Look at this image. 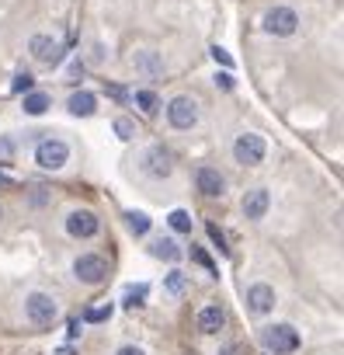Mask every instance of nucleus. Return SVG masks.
<instances>
[{
	"mask_svg": "<svg viewBox=\"0 0 344 355\" xmlns=\"http://www.w3.org/2000/svg\"><path fill=\"white\" fill-rule=\"evenodd\" d=\"M139 168H143V174H146V178H153V181H163V178H170V174H174V157H170V150H167V146L153 143V146H146V150H143Z\"/></svg>",
	"mask_w": 344,
	"mask_h": 355,
	"instance_id": "nucleus-1",
	"label": "nucleus"
},
{
	"mask_svg": "<svg viewBox=\"0 0 344 355\" xmlns=\"http://www.w3.org/2000/svg\"><path fill=\"white\" fill-rule=\"evenodd\" d=\"M25 317L35 328H49L56 317H60V303H56L49 293H28L25 296Z\"/></svg>",
	"mask_w": 344,
	"mask_h": 355,
	"instance_id": "nucleus-2",
	"label": "nucleus"
},
{
	"mask_svg": "<svg viewBox=\"0 0 344 355\" xmlns=\"http://www.w3.org/2000/svg\"><path fill=\"white\" fill-rule=\"evenodd\" d=\"M264 345H268L275 355H293V352L303 345V338H299V331H296L293 324H268V328H264Z\"/></svg>",
	"mask_w": 344,
	"mask_h": 355,
	"instance_id": "nucleus-3",
	"label": "nucleus"
},
{
	"mask_svg": "<svg viewBox=\"0 0 344 355\" xmlns=\"http://www.w3.org/2000/svg\"><path fill=\"white\" fill-rule=\"evenodd\" d=\"M264 154H268V146H264V139H261L257 133H240L237 143H233V157H237V164L257 168V164L264 161Z\"/></svg>",
	"mask_w": 344,
	"mask_h": 355,
	"instance_id": "nucleus-4",
	"label": "nucleus"
},
{
	"mask_svg": "<svg viewBox=\"0 0 344 355\" xmlns=\"http://www.w3.org/2000/svg\"><path fill=\"white\" fill-rule=\"evenodd\" d=\"M35 161L45 168V171H60L67 161H70V146L63 143V139H38V146H35Z\"/></svg>",
	"mask_w": 344,
	"mask_h": 355,
	"instance_id": "nucleus-5",
	"label": "nucleus"
},
{
	"mask_svg": "<svg viewBox=\"0 0 344 355\" xmlns=\"http://www.w3.org/2000/svg\"><path fill=\"white\" fill-rule=\"evenodd\" d=\"M167 122L174 126V129H192L198 122V101L188 98V94H178L167 105Z\"/></svg>",
	"mask_w": 344,
	"mask_h": 355,
	"instance_id": "nucleus-6",
	"label": "nucleus"
},
{
	"mask_svg": "<svg viewBox=\"0 0 344 355\" xmlns=\"http://www.w3.org/2000/svg\"><path fill=\"white\" fill-rule=\"evenodd\" d=\"M296 28H299V14L293 8H271L264 14V32L275 38H289V35H296Z\"/></svg>",
	"mask_w": 344,
	"mask_h": 355,
	"instance_id": "nucleus-7",
	"label": "nucleus"
},
{
	"mask_svg": "<svg viewBox=\"0 0 344 355\" xmlns=\"http://www.w3.org/2000/svg\"><path fill=\"white\" fill-rule=\"evenodd\" d=\"M73 275L84 282V286H101L108 279V262L101 255H80L73 262Z\"/></svg>",
	"mask_w": 344,
	"mask_h": 355,
	"instance_id": "nucleus-8",
	"label": "nucleus"
},
{
	"mask_svg": "<svg viewBox=\"0 0 344 355\" xmlns=\"http://www.w3.org/2000/svg\"><path fill=\"white\" fill-rule=\"evenodd\" d=\"M98 230H101V220L91 209H73L67 216V233L77 240H91V237H98Z\"/></svg>",
	"mask_w": 344,
	"mask_h": 355,
	"instance_id": "nucleus-9",
	"label": "nucleus"
},
{
	"mask_svg": "<svg viewBox=\"0 0 344 355\" xmlns=\"http://www.w3.org/2000/svg\"><path fill=\"white\" fill-rule=\"evenodd\" d=\"M133 67L139 77H150V80H160L163 77V60L157 49H136L133 53Z\"/></svg>",
	"mask_w": 344,
	"mask_h": 355,
	"instance_id": "nucleus-10",
	"label": "nucleus"
},
{
	"mask_svg": "<svg viewBox=\"0 0 344 355\" xmlns=\"http://www.w3.org/2000/svg\"><path fill=\"white\" fill-rule=\"evenodd\" d=\"M28 53L38 60V63H56L63 56V49H60V42H56L52 35H32L28 38Z\"/></svg>",
	"mask_w": 344,
	"mask_h": 355,
	"instance_id": "nucleus-11",
	"label": "nucleus"
},
{
	"mask_svg": "<svg viewBox=\"0 0 344 355\" xmlns=\"http://www.w3.org/2000/svg\"><path fill=\"white\" fill-rule=\"evenodd\" d=\"M268 206H271L268 188H251V192L244 195V202H240V209H244L247 220H264V216H268Z\"/></svg>",
	"mask_w": 344,
	"mask_h": 355,
	"instance_id": "nucleus-12",
	"label": "nucleus"
},
{
	"mask_svg": "<svg viewBox=\"0 0 344 355\" xmlns=\"http://www.w3.org/2000/svg\"><path fill=\"white\" fill-rule=\"evenodd\" d=\"M247 307H251L254 314H271V310H275V289H271L268 282H254V286L247 289Z\"/></svg>",
	"mask_w": 344,
	"mask_h": 355,
	"instance_id": "nucleus-13",
	"label": "nucleus"
},
{
	"mask_svg": "<svg viewBox=\"0 0 344 355\" xmlns=\"http://www.w3.org/2000/svg\"><path fill=\"white\" fill-rule=\"evenodd\" d=\"M195 188H198L202 195H209V198H219V195L226 192V181H222V174H219L216 168H198V171H195Z\"/></svg>",
	"mask_w": 344,
	"mask_h": 355,
	"instance_id": "nucleus-14",
	"label": "nucleus"
},
{
	"mask_svg": "<svg viewBox=\"0 0 344 355\" xmlns=\"http://www.w3.org/2000/svg\"><path fill=\"white\" fill-rule=\"evenodd\" d=\"M67 108H70V115H77V119H91V115L98 112V94H91V91H73Z\"/></svg>",
	"mask_w": 344,
	"mask_h": 355,
	"instance_id": "nucleus-15",
	"label": "nucleus"
},
{
	"mask_svg": "<svg viewBox=\"0 0 344 355\" xmlns=\"http://www.w3.org/2000/svg\"><path fill=\"white\" fill-rule=\"evenodd\" d=\"M222 324H226V314H222L219 307H202V310H198V331H202V334H216Z\"/></svg>",
	"mask_w": 344,
	"mask_h": 355,
	"instance_id": "nucleus-16",
	"label": "nucleus"
},
{
	"mask_svg": "<svg viewBox=\"0 0 344 355\" xmlns=\"http://www.w3.org/2000/svg\"><path fill=\"white\" fill-rule=\"evenodd\" d=\"M150 255H153V258H163V262H178V258H181V247L170 240V237H157V240L150 244Z\"/></svg>",
	"mask_w": 344,
	"mask_h": 355,
	"instance_id": "nucleus-17",
	"label": "nucleus"
},
{
	"mask_svg": "<svg viewBox=\"0 0 344 355\" xmlns=\"http://www.w3.org/2000/svg\"><path fill=\"white\" fill-rule=\"evenodd\" d=\"M21 108H25V115H45V112H49V94L28 91L25 101H21Z\"/></svg>",
	"mask_w": 344,
	"mask_h": 355,
	"instance_id": "nucleus-18",
	"label": "nucleus"
},
{
	"mask_svg": "<svg viewBox=\"0 0 344 355\" xmlns=\"http://www.w3.org/2000/svg\"><path fill=\"white\" fill-rule=\"evenodd\" d=\"M163 289H167L170 296H185V289H188V275H185L181 268L167 272V279H163Z\"/></svg>",
	"mask_w": 344,
	"mask_h": 355,
	"instance_id": "nucleus-19",
	"label": "nucleus"
},
{
	"mask_svg": "<svg viewBox=\"0 0 344 355\" xmlns=\"http://www.w3.org/2000/svg\"><path fill=\"white\" fill-rule=\"evenodd\" d=\"M136 108L143 112V115H157V108H160V98L153 94V91H136Z\"/></svg>",
	"mask_w": 344,
	"mask_h": 355,
	"instance_id": "nucleus-20",
	"label": "nucleus"
},
{
	"mask_svg": "<svg viewBox=\"0 0 344 355\" xmlns=\"http://www.w3.org/2000/svg\"><path fill=\"white\" fill-rule=\"evenodd\" d=\"M167 223H170L174 233H192V213H185V209H174L167 216Z\"/></svg>",
	"mask_w": 344,
	"mask_h": 355,
	"instance_id": "nucleus-21",
	"label": "nucleus"
},
{
	"mask_svg": "<svg viewBox=\"0 0 344 355\" xmlns=\"http://www.w3.org/2000/svg\"><path fill=\"white\" fill-rule=\"evenodd\" d=\"M126 227H129L136 237H146V233H150V216H146V213H126Z\"/></svg>",
	"mask_w": 344,
	"mask_h": 355,
	"instance_id": "nucleus-22",
	"label": "nucleus"
},
{
	"mask_svg": "<svg viewBox=\"0 0 344 355\" xmlns=\"http://www.w3.org/2000/svg\"><path fill=\"white\" fill-rule=\"evenodd\" d=\"M111 129H115V136H119V139H133L139 129H136V122L129 119V115H119V119H115L111 122Z\"/></svg>",
	"mask_w": 344,
	"mask_h": 355,
	"instance_id": "nucleus-23",
	"label": "nucleus"
},
{
	"mask_svg": "<svg viewBox=\"0 0 344 355\" xmlns=\"http://www.w3.org/2000/svg\"><path fill=\"white\" fill-rule=\"evenodd\" d=\"M146 293H150V286H143V282H139V286H129V289H126V307H139Z\"/></svg>",
	"mask_w": 344,
	"mask_h": 355,
	"instance_id": "nucleus-24",
	"label": "nucleus"
},
{
	"mask_svg": "<svg viewBox=\"0 0 344 355\" xmlns=\"http://www.w3.org/2000/svg\"><path fill=\"white\" fill-rule=\"evenodd\" d=\"M111 317V307H91V310H84V321L87 324H101V321H108Z\"/></svg>",
	"mask_w": 344,
	"mask_h": 355,
	"instance_id": "nucleus-25",
	"label": "nucleus"
},
{
	"mask_svg": "<svg viewBox=\"0 0 344 355\" xmlns=\"http://www.w3.org/2000/svg\"><path fill=\"white\" fill-rule=\"evenodd\" d=\"M32 84H35V77H32V73H18V77H14V84H11V91H14V94H28V91H32Z\"/></svg>",
	"mask_w": 344,
	"mask_h": 355,
	"instance_id": "nucleus-26",
	"label": "nucleus"
},
{
	"mask_svg": "<svg viewBox=\"0 0 344 355\" xmlns=\"http://www.w3.org/2000/svg\"><path fill=\"white\" fill-rule=\"evenodd\" d=\"M192 258H195V262H198V265H202L205 272H212V275H216V262H212V258L205 255L202 247H192Z\"/></svg>",
	"mask_w": 344,
	"mask_h": 355,
	"instance_id": "nucleus-27",
	"label": "nucleus"
},
{
	"mask_svg": "<svg viewBox=\"0 0 344 355\" xmlns=\"http://www.w3.org/2000/svg\"><path fill=\"white\" fill-rule=\"evenodd\" d=\"M212 60H216L219 67H226V70H233V56H229L226 49H219V45H212Z\"/></svg>",
	"mask_w": 344,
	"mask_h": 355,
	"instance_id": "nucleus-28",
	"label": "nucleus"
},
{
	"mask_svg": "<svg viewBox=\"0 0 344 355\" xmlns=\"http://www.w3.org/2000/svg\"><path fill=\"white\" fill-rule=\"evenodd\" d=\"M209 237H212V244L222 251V255H229V247H226V237H222V230H219L216 223H209Z\"/></svg>",
	"mask_w": 344,
	"mask_h": 355,
	"instance_id": "nucleus-29",
	"label": "nucleus"
},
{
	"mask_svg": "<svg viewBox=\"0 0 344 355\" xmlns=\"http://www.w3.org/2000/svg\"><path fill=\"white\" fill-rule=\"evenodd\" d=\"M216 87H222V91H233V77H229V73H216Z\"/></svg>",
	"mask_w": 344,
	"mask_h": 355,
	"instance_id": "nucleus-30",
	"label": "nucleus"
},
{
	"mask_svg": "<svg viewBox=\"0 0 344 355\" xmlns=\"http://www.w3.org/2000/svg\"><path fill=\"white\" fill-rule=\"evenodd\" d=\"M115 355H146V352H143L139 345H122V348L115 352Z\"/></svg>",
	"mask_w": 344,
	"mask_h": 355,
	"instance_id": "nucleus-31",
	"label": "nucleus"
},
{
	"mask_svg": "<svg viewBox=\"0 0 344 355\" xmlns=\"http://www.w3.org/2000/svg\"><path fill=\"white\" fill-rule=\"evenodd\" d=\"M0 185H11V174H4V171H0Z\"/></svg>",
	"mask_w": 344,
	"mask_h": 355,
	"instance_id": "nucleus-32",
	"label": "nucleus"
}]
</instances>
